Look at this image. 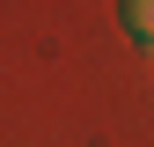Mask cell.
I'll use <instances>...</instances> for the list:
<instances>
[{
    "label": "cell",
    "mask_w": 154,
    "mask_h": 147,
    "mask_svg": "<svg viewBox=\"0 0 154 147\" xmlns=\"http://www.w3.org/2000/svg\"><path fill=\"white\" fill-rule=\"evenodd\" d=\"M118 22L140 37V44H154V0H118Z\"/></svg>",
    "instance_id": "obj_1"
}]
</instances>
